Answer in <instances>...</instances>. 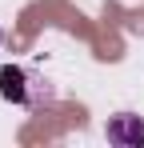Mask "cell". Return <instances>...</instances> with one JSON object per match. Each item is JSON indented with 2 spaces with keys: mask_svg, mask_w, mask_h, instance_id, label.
I'll return each mask as SVG.
<instances>
[{
  "mask_svg": "<svg viewBox=\"0 0 144 148\" xmlns=\"http://www.w3.org/2000/svg\"><path fill=\"white\" fill-rule=\"evenodd\" d=\"M0 96L12 100V104H32L24 68H16V64H4V68H0Z\"/></svg>",
  "mask_w": 144,
  "mask_h": 148,
  "instance_id": "2",
  "label": "cell"
},
{
  "mask_svg": "<svg viewBox=\"0 0 144 148\" xmlns=\"http://www.w3.org/2000/svg\"><path fill=\"white\" fill-rule=\"evenodd\" d=\"M104 136H108L112 144H120V148H140V144H144V120L132 116V112H120V116L108 120Z\"/></svg>",
  "mask_w": 144,
  "mask_h": 148,
  "instance_id": "1",
  "label": "cell"
}]
</instances>
